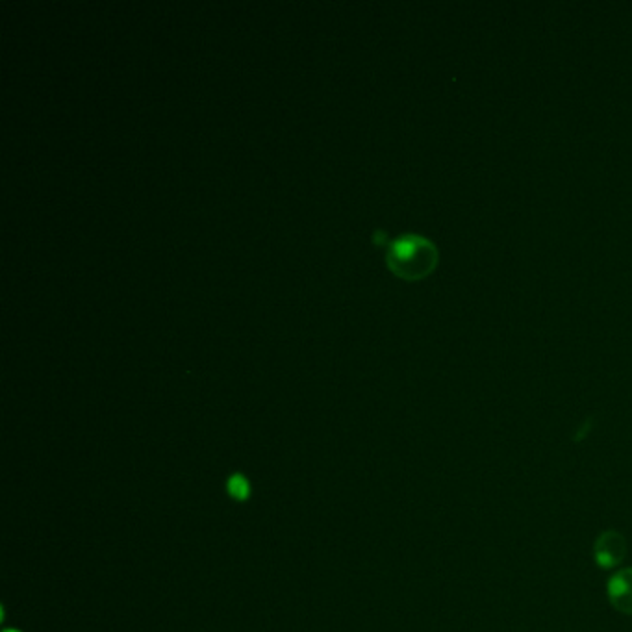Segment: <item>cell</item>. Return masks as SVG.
I'll return each mask as SVG.
<instances>
[{
	"mask_svg": "<svg viewBox=\"0 0 632 632\" xmlns=\"http://www.w3.org/2000/svg\"><path fill=\"white\" fill-rule=\"evenodd\" d=\"M388 267L404 280H421L438 264V249L423 235L406 234L393 240L386 253Z\"/></svg>",
	"mask_w": 632,
	"mask_h": 632,
	"instance_id": "cell-1",
	"label": "cell"
},
{
	"mask_svg": "<svg viewBox=\"0 0 632 632\" xmlns=\"http://www.w3.org/2000/svg\"><path fill=\"white\" fill-rule=\"evenodd\" d=\"M595 564L603 570L618 567L627 556V540L621 532L604 531L594 545Z\"/></svg>",
	"mask_w": 632,
	"mask_h": 632,
	"instance_id": "cell-2",
	"label": "cell"
},
{
	"mask_svg": "<svg viewBox=\"0 0 632 632\" xmlns=\"http://www.w3.org/2000/svg\"><path fill=\"white\" fill-rule=\"evenodd\" d=\"M609 601L619 614L632 616V567L612 575L606 586Z\"/></svg>",
	"mask_w": 632,
	"mask_h": 632,
	"instance_id": "cell-3",
	"label": "cell"
},
{
	"mask_svg": "<svg viewBox=\"0 0 632 632\" xmlns=\"http://www.w3.org/2000/svg\"><path fill=\"white\" fill-rule=\"evenodd\" d=\"M228 492L234 499H238V501H243V499L249 497V494H250L249 480L245 479L243 475H234V477H230Z\"/></svg>",
	"mask_w": 632,
	"mask_h": 632,
	"instance_id": "cell-4",
	"label": "cell"
},
{
	"mask_svg": "<svg viewBox=\"0 0 632 632\" xmlns=\"http://www.w3.org/2000/svg\"><path fill=\"white\" fill-rule=\"evenodd\" d=\"M8 632H17V631H8Z\"/></svg>",
	"mask_w": 632,
	"mask_h": 632,
	"instance_id": "cell-5",
	"label": "cell"
}]
</instances>
